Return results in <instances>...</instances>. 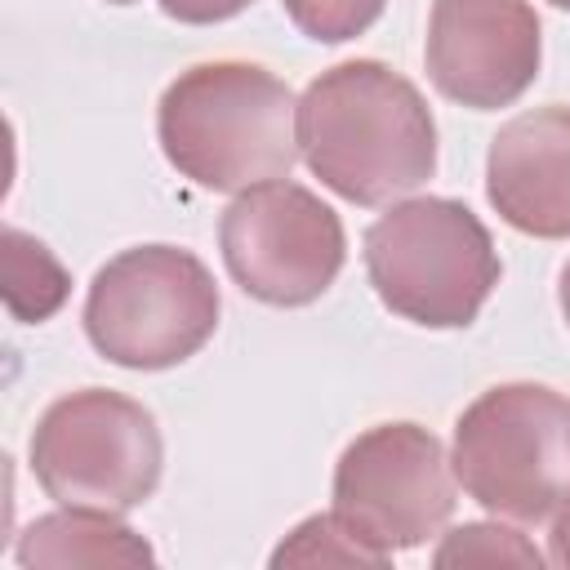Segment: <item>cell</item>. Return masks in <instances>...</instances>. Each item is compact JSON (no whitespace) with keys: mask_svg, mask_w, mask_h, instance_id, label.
<instances>
[{"mask_svg":"<svg viewBox=\"0 0 570 570\" xmlns=\"http://www.w3.org/2000/svg\"><path fill=\"white\" fill-rule=\"evenodd\" d=\"M298 156L352 205H387L436 169V120L414 80L374 58L321 71L298 98Z\"/></svg>","mask_w":570,"mask_h":570,"instance_id":"1","label":"cell"},{"mask_svg":"<svg viewBox=\"0 0 570 570\" xmlns=\"http://www.w3.org/2000/svg\"><path fill=\"white\" fill-rule=\"evenodd\" d=\"M298 102L258 62H200L169 80L156 107L165 160L209 191L289 178L298 160Z\"/></svg>","mask_w":570,"mask_h":570,"instance_id":"2","label":"cell"},{"mask_svg":"<svg viewBox=\"0 0 570 570\" xmlns=\"http://www.w3.org/2000/svg\"><path fill=\"white\" fill-rule=\"evenodd\" d=\"M365 272L387 312L428 330H463L499 285V254L463 200L419 196L370 223Z\"/></svg>","mask_w":570,"mask_h":570,"instance_id":"3","label":"cell"},{"mask_svg":"<svg viewBox=\"0 0 570 570\" xmlns=\"http://www.w3.org/2000/svg\"><path fill=\"white\" fill-rule=\"evenodd\" d=\"M218 307V285L191 249L134 245L94 272L85 334L111 365L169 370L214 338Z\"/></svg>","mask_w":570,"mask_h":570,"instance_id":"4","label":"cell"},{"mask_svg":"<svg viewBox=\"0 0 570 570\" xmlns=\"http://www.w3.org/2000/svg\"><path fill=\"white\" fill-rule=\"evenodd\" d=\"M454 481L485 512L543 521L570 494V401L543 383H499L454 423Z\"/></svg>","mask_w":570,"mask_h":570,"instance_id":"5","label":"cell"},{"mask_svg":"<svg viewBox=\"0 0 570 570\" xmlns=\"http://www.w3.org/2000/svg\"><path fill=\"white\" fill-rule=\"evenodd\" d=\"M160 463L151 410L107 387L58 396L31 432V472L58 508L129 512L160 485Z\"/></svg>","mask_w":570,"mask_h":570,"instance_id":"6","label":"cell"},{"mask_svg":"<svg viewBox=\"0 0 570 570\" xmlns=\"http://www.w3.org/2000/svg\"><path fill=\"white\" fill-rule=\"evenodd\" d=\"M218 245L232 281L267 307L316 303L347 258L338 214L289 178L245 187L223 209Z\"/></svg>","mask_w":570,"mask_h":570,"instance_id":"7","label":"cell"},{"mask_svg":"<svg viewBox=\"0 0 570 570\" xmlns=\"http://www.w3.org/2000/svg\"><path fill=\"white\" fill-rule=\"evenodd\" d=\"M334 512L383 557L428 543L454 512L445 445L419 423H379L361 432L334 468Z\"/></svg>","mask_w":570,"mask_h":570,"instance_id":"8","label":"cell"},{"mask_svg":"<svg viewBox=\"0 0 570 570\" xmlns=\"http://www.w3.org/2000/svg\"><path fill=\"white\" fill-rule=\"evenodd\" d=\"M539 58V13L525 0H432L423 62L450 102L508 107L534 85Z\"/></svg>","mask_w":570,"mask_h":570,"instance_id":"9","label":"cell"},{"mask_svg":"<svg viewBox=\"0 0 570 570\" xmlns=\"http://www.w3.org/2000/svg\"><path fill=\"white\" fill-rule=\"evenodd\" d=\"M485 196L525 236H570V107L521 111L490 138Z\"/></svg>","mask_w":570,"mask_h":570,"instance_id":"10","label":"cell"},{"mask_svg":"<svg viewBox=\"0 0 570 570\" xmlns=\"http://www.w3.org/2000/svg\"><path fill=\"white\" fill-rule=\"evenodd\" d=\"M22 566H151L156 552L134 534L120 512L62 508L36 517L18 539Z\"/></svg>","mask_w":570,"mask_h":570,"instance_id":"11","label":"cell"},{"mask_svg":"<svg viewBox=\"0 0 570 570\" xmlns=\"http://www.w3.org/2000/svg\"><path fill=\"white\" fill-rule=\"evenodd\" d=\"M67 294H71V276L49 254V245L27 236L22 227H4V307H9V316L22 325H40L67 303Z\"/></svg>","mask_w":570,"mask_h":570,"instance_id":"12","label":"cell"},{"mask_svg":"<svg viewBox=\"0 0 570 570\" xmlns=\"http://www.w3.org/2000/svg\"><path fill=\"white\" fill-rule=\"evenodd\" d=\"M392 557L374 552L370 543L356 539V530L338 512L307 517L303 525L289 530V539L272 552V566H387Z\"/></svg>","mask_w":570,"mask_h":570,"instance_id":"13","label":"cell"},{"mask_svg":"<svg viewBox=\"0 0 570 570\" xmlns=\"http://www.w3.org/2000/svg\"><path fill=\"white\" fill-rule=\"evenodd\" d=\"M432 561L441 570L445 566H543L539 548L525 534L494 525V521H472V525L450 530Z\"/></svg>","mask_w":570,"mask_h":570,"instance_id":"14","label":"cell"},{"mask_svg":"<svg viewBox=\"0 0 570 570\" xmlns=\"http://www.w3.org/2000/svg\"><path fill=\"white\" fill-rule=\"evenodd\" d=\"M289 22L316 45H343L370 31L387 0H281Z\"/></svg>","mask_w":570,"mask_h":570,"instance_id":"15","label":"cell"},{"mask_svg":"<svg viewBox=\"0 0 570 570\" xmlns=\"http://www.w3.org/2000/svg\"><path fill=\"white\" fill-rule=\"evenodd\" d=\"M245 4L254 0H160V9L178 22H191V27H209V22H223V18H236Z\"/></svg>","mask_w":570,"mask_h":570,"instance_id":"16","label":"cell"},{"mask_svg":"<svg viewBox=\"0 0 570 570\" xmlns=\"http://www.w3.org/2000/svg\"><path fill=\"white\" fill-rule=\"evenodd\" d=\"M548 561L570 570V494L552 512V534H548Z\"/></svg>","mask_w":570,"mask_h":570,"instance_id":"17","label":"cell"},{"mask_svg":"<svg viewBox=\"0 0 570 570\" xmlns=\"http://www.w3.org/2000/svg\"><path fill=\"white\" fill-rule=\"evenodd\" d=\"M557 298H561V316H566V325H570V263L561 267V285H557Z\"/></svg>","mask_w":570,"mask_h":570,"instance_id":"18","label":"cell"},{"mask_svg":"<svg viewBox=\"0 0 570 570\" xmlns=\"http://www.w3.org/2000/svg\"><path fill=\"white\" fill-rule=\"evenodd\" d=\"M548 4H557V9H570V0H548Z\"/></svg>","mask_w":570,"mask_h":570,"instance_id":"19","label":"cell"},{"mask_svg":"<svg viewBox=\"0 0 570 570\" xmlns=\"http://www.w3.org/2000/svg\"><path fill=\"white\" fill-rule=\"evenodd\" d=\"M107 4H134V0H107Z\"/></svg>","mask_w":570,"mask_h":570,"instance_id":"20","label":"cell"}]
</instances>
